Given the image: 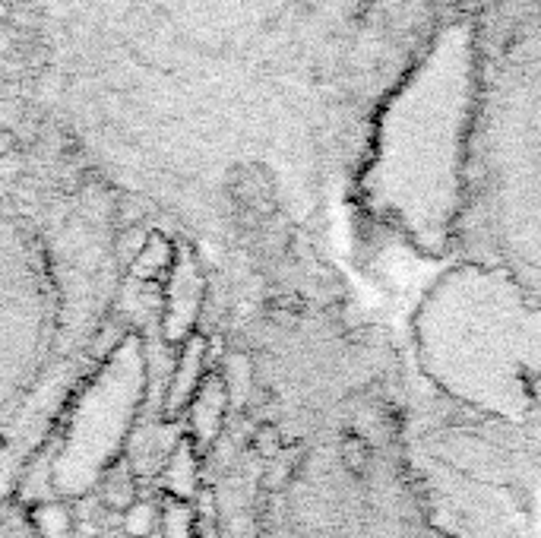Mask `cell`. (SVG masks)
Instances as JSON below:
<instances>
[{
	"mask_svg": "<svg viewBox=\"0 0 541 538\" xmlns=\"http://www.w3.org/2000/svg\"><path fill=\"white\" fill-rule=\"evenodd\" d=\"M51 330V288L26 225L0 206V406L42 374Z\"/></svg>",
	"mask_w": 541,
	"mask_h": 538,
	"instance_id": "obj_1",
	"label": "cell"
},
{
	"mask_svg": "<svg viewBox=\"0 0 541 538\" xmlns=\"http://www.w3.org/2000/svg\"><path fill=\"white\" fill-rule=\"evenodd\" d=\"M367 456H371V450H367L364 440H358V437L345 440L342 459H345V469H349L352 475H364L367 472Z\"/></svg>",
	"mask_w": 541,
	"mask_h": 538,
	"instance_id": "obj_2",
	"label": "cell"
}]
</instances>
